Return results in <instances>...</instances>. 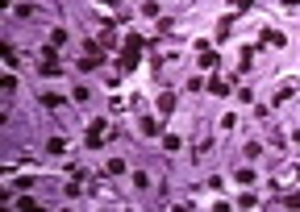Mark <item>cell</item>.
I'll use <instances>...</instances> for the list:
<instances>
[{
	"mask_svg": "<svg viewBox=\"0 0 300 212\" xmlns=\"http://www.w3.org/2000/svg\"><path fill=\"white\" fill-rule=\"evenodd\" d=\"M142 46H146V38H142V33H129V38H125L121 71H134V67H138V54H142Z\"/></svg>",
	"mask_w": 300,
	"mask_h": 212,
	"instance_id": "1",
	"label": "cell"
},
{
	"mask_svg": "<svg viewBox=\"0 0 300 212\" xmlns=\"http://www.w3.org/2000/svg\"><path fill=\"white\" fill-rule=\"evenodd\" d=\"M42 104H46V108H59L63 96H59V91H46V96H42Z\"/></svg>",
	"mask_w": 300,
	"mask_h": 212,
	"instance_id": "6",
	"label": "cell"
},
{
	"mask_svg": "<svg viewBox=\"0 0 300 212\" xmlns=\"http://www.w3.org/2000/svg\"><path fill=\"white\" fill-rule=\"evenodd\" d=\"M100 67H104V54H100V59L88 54V59H79V67H75V71H100Z\"/></svg>",
	"mask_w": 300,
	"mask_h": 212,
	"instance_id": "3",
	"label": "cell"
},
{
	"mask_svg": "<svg viewBox=\"0 0 300 212\" xmlns=\"http://www.w3.org/2000/svg\"><path fill=\"white\" fill-rule=\"evenodd\" d=\"M284 204H292V208H300V192H292V196H288Z\"/></svg>",
	"mask_w": 300,
	"mask_h": 212,
	"instance_id": "10",
	"label": "cell"
},
{
	"mask_svg": "<svg viewBox=\"0 0 300 212\" xmlns=\"http://www.w3.org/2000/svg\"><path fill=\"white\" fill-rule=\"evenodd\" d=\"M158 108L171 112V108H175V96H171V91H167V96H158Z\"/></svg>",
	"mask_w": 300,
	"mask_h": 212,
	"instance_id": "9",
	"label": "cell"
},
{
	"mask_svg": "<svg viewBox=\"0 0 300 212\" xmlns=\"http://www.w3.org/2000/svg\"><path fill=\"white\" fill-rule=\"evenodd\" d=\"M121 171H125L121 158H109V162H104V175H121Z\"/></svg>",
	"mask_w": 300,
	"mask_h": 212,
	"instance_id": "4",
	"label": "cell"
},
{
	"mask_svg": "<svg viewBox=\"0 0 300 212\" xmlns=\"http://www.w3.org/2000/svg\"><path fill=\"white\" fill-rule=\"evenodd\" d=\"M208 88H213V96H229V83H225V79H213Z\"/></svg>",
	"mask_w": 300,
	"mask_h": 212,
	"instance_id": "7",
	"label": "cell"
},
{
	"mask_svg": "<svg viewBox=\"0 0 300 212\" xmlns=\"http://www.w3.org/2000/svg\"><path fill=\"white\" fill-rule=\"evenodd\" d=\"M229 4H234V9H250V0H229Z\"/></svg>",
	"mask_w": 300,
	"mask_h": 212,
	"instance_id": "11",
	"label": "cell"
},
{
	"mask_svg": "<svg viewBox=\"0 0 300 212\" xmlns=\"http://www.w3.org/2000/svg\"><path fill=\"white\" fill-rule=\"evenodd\" d=\"M104 137H109V125H104V121H92V129H88V146L96 150V146H100Z\"/></svg>",
	"mask_w": 300,
	"mask_h": 212,
	"instance_id": "2",
	"label": "cell"
},
{
	"mask_svg": "<svg viewBox=\"0 0 300 212\" xmlns=\"http://www.w3.org/2000/svg\"><path fill=\"white\" fill-rule=\"evenodd\" d=\"M50 46H67V30H50Z\"/></svg>",
	"mask_w": 300,
	"mask_h": 212,
	"instance_id": "8",
	"label": "cell"
},
{
	"mask_svg": "<svg viewBox=\"0 0 300 212\" xmlns=\"http://www.w3.org/2000/svg\"><path fill=\"white\" fill-rule=\"evenodd\" d=\"M263 42H271V46H284V42H288V38H284L280 30H267V33H263Z\"/></svg>",
	"mask_w": 300,
	"mask_h": 212,
	"instance_id": "5",
	"label": "cell"
}]
</instances>
